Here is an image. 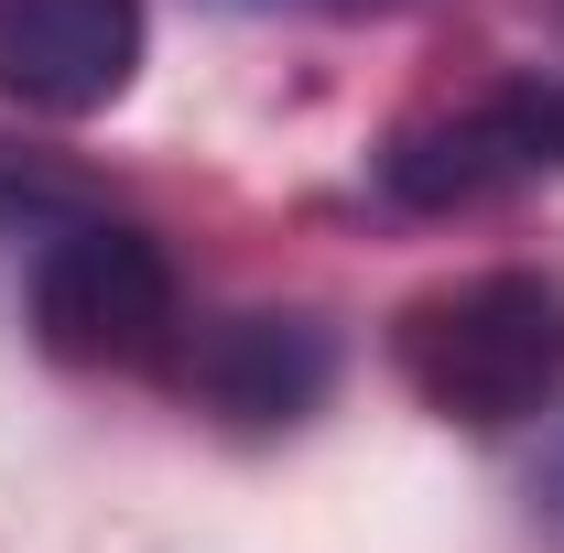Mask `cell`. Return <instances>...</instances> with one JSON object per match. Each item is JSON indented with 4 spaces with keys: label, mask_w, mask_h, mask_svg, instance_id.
Instances as JSON below:
<instances>
[{
    "label": "cell",
    "mask_w": 564,
    "mask_h": 553,
    "mask_svg": "<svg viewBox=\"0 0 564 553\" xmlns=\"http://www.w3.org/2000/svg\"><path fill=\"white\" fill-rule=\"evenodd\" d=\"M391 369L423 413L510 434L564 402V272L543 261H489V272L423 282L391 315Z\"/></svg>",
    "instance_id": "obj_1"
},
{
    "label": "cell",
    "mask_w": 564,
    "mask_h": 553,
    "mask_svg": "<svg viewBox=\"0 0 564 553\" xmlns=\"http://www.w3.org/2000/svg\"><path fill=\"white\" fill-rule=\"evenodd\" d=\"M369 185L402 217H489L564 185V76L510 66L467 98H434L369 152Z\"/></svg>",
    "instance_id": "obj_2"
},
{
    "label": "cell",
    "mask_w": 564,
    "mask_h": 553,
    "mask_svg": "<svg viewBox=\"0 0 564 553\" xmlns=\"http://www.w3.org/2000/svg\"><path fill=\"white\" fill-rule=\"evenodd\" d=\"M33 337L66 369H163L185 347V282L174 250L131 217L76 207L33 250Z\"/></svg>",
    "instance_id": "obj_3"
},
{
    "label": "cell",
    "mask_w": 564,
    "mask_h": 553,
    "mask_svg": "<svg viewBox=\"0 0 564 553\" xmlns=\"http://www.w3.org/2000/svg\"><path fill=\"white\" fill-rule=\"evenodd\" d=\"M141 55H152L141 0H0V109H22V120L120 109Z\"/></svg>",
    "instance_id": "obj_4"
},
{
    "label": "cell",
    "mask_w": 564,
    "mask_h": 553,
    "mask_svg": "<svg viewBox=\"0 0 564 553\" xmlns=\"http://www.w3.org/2000/svg\"><path fill=\"white\" fill-rule=\"evenodd\" d=\"M174 380H185L196 413L239 423V434H282V423H304L326 402L337 337L315 315H207V326H185V347H174Z\"/></svg>",
    "instance_id": "obj_5"
},
{
    "label": "cell",
    "mask_w": 564,
    "mask_h": 553,
    "mask_svg": "<svg viewBox=\"0 0 564 553\" xmlns=\"http://www.w3.org/2000/svg\"><path fill=\"white\" fill-rule=\"evenodd\" d=\"M532 521H543V532L564 543V434H554V456L532 467Z\"/></svg>",
    "instance_id": "obj_6"
},
{
    "label": "cell",
    "mask_w": 564,
    "mask_h": 553,
    "mask_svg": "<svg viewBox=\"0 0 564 553\" xmlns=\"http://www.w3.org/2000/svg\"><path fill=\"white\" fill-rule=\"evenodd\" d=\"M228 11H402V0H228Z\"/></svg>",
    "instance_id": "obj_7"
}]
</instances>
